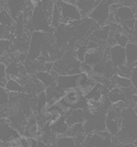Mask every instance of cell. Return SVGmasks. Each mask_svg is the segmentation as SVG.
Masks as SVG:
<instances>
[{"instance_id": "obj_15", "label": "cell", "mask_w": 137, "mask_h": 147, "mask_svg": "<svg viewBox=\"0 0 137 147\" xmlns=\"http://www.w3.org/2000/svg\"><path fill=\"white\" fill-rule=\"evenodd\" d=\"M50 124V129L52 133H54L55 135H66L67 129H68V124L65 120V115L59 117L57 120H55L54 122L48 123Z\"/></svg>"}, {"instance_id": "obj_14", "label": "cell", "mask_w": 137, "mask_h": 147, "mask_svg": "<svg viewBox=\"0 0 137 147\" xmlns=\"http://www.w3.org/2000/svg\"><path fill=\"white\" fill-rule=\"evenodd\" d=\"M125 59L126 64L130 67H135L137 61V45L135 42H128L125 45Z\"/></svg>"}, {"instance_id": "obj_25", "label": "cell", "mask_w": 137, "mask_h": 147, "mask_svg": "<svg viewBox=\"0 0 137 147\" xmlns=\"http://www.w3.org/2000/svg\"><path fill=\"white\" fill-rule=\"evenodd\" d=\"M82 134H85V129H83L82 123H77L74 125H70L67 129V133H66V135L71 136V137H76V136H79Z\"/></svg>"}, {"instance_id": "obj_29", "label": "cell", "mask_w": 137, "mask_h": 147, "mask_svg": "<svg viewBox=\"0 0 137 147\" xmlns=\"http://www.w3.org/2000/svg\"><path fill=\"white\" fill-rule=\"evenodd\" d=\"M87 52H88L87 46H79V47L77 49V51L75 52V57L79 61H83L85 56H86V54H87Z\"/></svg>"}, {"instance_id": "obj_36", "label": "cell", "mask_w": 137, "mask_h": 147, "mask_svg": "<svg viewBox=\"0 0 137 147\" xmlns=\"http://www.w3.org/2000/svg\"><path fill=\"white\" fill-rule=\"evenodd\" d=\"M36 147H48V145H46V144L43 143L42 141H38V146Z\"/></svg>"}, {"instance_id": "obj_6", "label": "cell", "mask_w": 137, "mask_h": 147, "mask_svg": "<svg viewBox=\"0 0 137 147\" xmlns=\"http://www.w3.org/2000/svg\"><path fill=\"white\" fill-rule=\"evenodd\" d=\"M60 10L62 14V24H69L74 21H79L81 20V13L78 10V8L75 3H69V2H64L57 0L55 1Z\"/></svg>"}, {"instance_id": "obj_23", "label": "cell", "mask_w": 137, "mask_h": 147, "mask_svg": "<svg viewBox=\"0 0 137 147\" xmlns=\"http://www.w3.org/2000/svg\"><path fill=\"white\" fill-rule=\"evenodd\" d=\"M59 24H62V14H60L58 5L56 2H54L53 9H52V16H50V26L57 28Z\"/></svg>"}, {"instance_id": "obj_26", "label": "cell", "mask_w": 137, "mask_h": 147, "mask_svg": "<svg viewBox=\"0 0 137 147\" xmlns=\"http://www.w3.org/2000/svg\"><path fill=\"white\" fill-rule=\"evenodd\" d=\"M110 26L107 25V26H102V28H100L99 30H97L94 32V35L95 36H98V38L100 40H104L106 41L109 36H110V33H111V31H110Z\"/></svg>"}, {"instance_id": "obj_28", "label": "cell", "mask_w": 137, "mask_h": 147, "mask_svg": "<svg viewBox=\"0 0 137 147\" xmlns=\"http://www.w3.org/2000/svg\"><path fill=\"white\" fill-rule=\"evenodd\" d=\"M9 102V91L5 87H0V107H7Z\"/></svg>"}, {"instance_id": "obj_34", "label": "cell", "mask_w": 137, "mask_h": 147, "mask_svg": "<svg viewBox=\"0 0 137 147\" xmlns=\"http://www.w3.org/2000/svg\"><path fill=\"white\" fill-rule=\"evenodd\" d=\"M8 47H9V42L8 41H0V54L3 53Z\"/></svg>"}, {"instance_id": "obj_13", "label": "cell", "mask_w": 137, "mask_h": 147, "mask_svg": "<svg viewBox=\"0 0 137 147\" xmlns=\"http://www.w3.org/2000/svg\"><path fill=\"white\" fill-rule=\"evenodd\" d=\"M87 113L88 112H86V110H82V109H73L65 114V120L68 126L77 123H83L86 121Z\"/></svg>"}, {"instance_id": "obj_8", "label": "cell", "mask_w": 137, "mask_h": 147, "mask_svg": "<svg viewBox=\"0 0 137 147\" xmlns=\"http://www.w3.org/2000/svg\"><path fill=\"white\" fill-rule=\"evenodd\" d=\"M122 127V115L118 110H109L105 114V129L114 136Z\"/></svg>"}, {"instance_id": "obj_7", "label": "cell", "mask_w": 137, "mask_h": 147, "mask_svg": "<svg viewBox=\"0 0 137 147\" xmlns=\"http://www.w3.org/2000/svg\"><path fill=\"white\" fill-rule=\"evenodd\" d=\"M112 16L118 22L124 25L127 22L136 19V7L121 6L114 3L112 6Z\"/></svg>"}, {"instance_id": "obj_11", "label": "cell", "mask_w": 137, "mask_h": 147, "mask_svg": "<svg viewBox=\"0 0 137 147\" xmlns=\"http://www.w3.org/2000/svg\"><path fill=\"white\" fill-rule=\"evenodd\" d=\"M76 82H77V74H70V75H58L55 80V86L58 91L62 93L69 89H75Z\"/></svg>"}, {"instance_id": "obj_33", "label": "cell", "mask_w": 137, "mask_h": 147, "mask_svg": "<svg viewBox=\"0 0 137 147\" xmlns=\"http://www.w3.org/2000/svg\"><path fill=\"white\" fill-rule=\"evenodd\" d=\"M0 78H7L6 74V64L0 61Z\"/></svg>"}, {"instance_id": "obj_16", "label": "cell", "mask_w": 137, "mask_h": 147, "mask_svg": "<svg viewBox=\"0 0 137 147\" xmlns=\"http://www.w3.org/2000/svg\"><path fill=\"white\" fill-rule=\"evenodd\" d=\"M102 59H104V51H101L98 47V49H88L83 61L89 64L90 66H93V65H95L97 63L101 61Z\"/></svg>"}, {"instance_id": "obj_17", "label": "cell", "mask_w": 137, "mask_h": 147, "mask_svg": "<svg viewBox=\"0 0 137 147\" xmlns=\"http://www.w3.org/2000/svg\"><path fill=\"white\" fill-rule=\"evenodd\" d=\"M75 5L77 6L78 10L80 11L81 17H87L95 7L97 2H95V0H76Z\"/></svg>"}, {"instance_id": "obj_38", "label": "cell", "mask_w": 137, "mask_h": 147, "mask_svg": "<svg viewBox=\"0 0 137 147\" xmlns=\"http://www.w3.org/2000/svg\"><path fill=\"white\" fill-rule=\"evenodd\" d=\"M1 147H19V146H13V145H6V146H1Z\"/></svg>"}, {"instance_id": "obj_12", "label": "cell", "mask_w": 137, "mask_h": 147, "mask_svg": "<svg viewBox=\"0 0 137 147\" xmlns=\"http://www.w3.org/2000/svg\"><path fill=\"white\" fill-rule=\"evenodd\" d=\"M45 32H38L36 31L33 35H32L31 44H30V55L35 58L40 55V53L42 52L45 42Z\"/></svg>"}, {"instance_id": "obj_18", "label": "cell", "mask_w": 137, "mask_h": 147, "mask_svg": "<svg viewBox=\"0 0 137 147\" xmlns=\"http://www.w3.org/2000/svg\"><path fill=\"white\" fill-rule=\"evenodd\" d=\"M34 77H35L45 88L52 86L53 84H55V80H56V77H55V76H53L50 73L45 71V70H40V71L34 73Z\"/></svg>"}, {"instance_id": "obj_22", "label": "cell", "mask_w": 137, "mask_h": 147, "mask_svg": "<svg viewBox=\"0 0 137 147\" xmlns=\"http://www.w3.org/2000/svg\"><path fill=\"white\" fill-rule=\"evenodd\" d=\"M55 147H76L75 138L68 135H59L54 143Z\"/></svg>"}, {"instance_id": "obj_19", "label": "cell", "mask_w": 137, "mask_h": 147, "mask_svg": "<svg viewBox=\"0 0 137 147\" xmlns=\"http://www.w3.org/2000/svg\"><path fill=\"white\" fill-rule=\"evenodd\" d=\"M23 66L22 65H20L18 63H10V64H8L6 65V74L7 76H10V77H7V78H20V76H21V73H24V70H23Z\"/></svg>"}, {"instance_id": "obj_10", "label": "cell", "mask_w": 137, "mask_h": 147, "mask_svg": "<svg viewBox=\"0 0 137 147\" xmlns=\"http://www.w3.org/2000/svg\"><path fill=\"white\" fill-rule=\"evenodd\" d=\"M109 61L115 68L122 67L126 64L125 49L120 45H113L109 49Z\"/></svg>"}, {"instance_id": "obj_24", "label": "cell", "mask_w": 137, "mask_h": 147, "mask_svg": "<svg viewBox=\"0 0 137 147\" xmlns=\"http://www.w3.org/2000/svg\"><path fill=\"white\" fill-rule=\"evenodd\" d=\"M113 84L114 86L120 88V89H124V88H128L132 87V81L128 77H124V76H120L116 75L114 76V79H113Z\"/></svg>"}, {"instance_id": "obj_5", "label": "cell", "mask_w": 137, "mask_h": 147, "mask_svg": "<svg viewBox=\"0 0 137 147\" xmlns=\"http://www.w3.org/2000/svg\"><path fill=\"white\" fill-rule=\"evenodd\" d=\"M112 135L106 129L100 132L89 133L83 140L86 147H111L112 146Z\"/></svg>"}, {"instance_id": "obj_27", "label": "cell", "mask_w": 137, "mask_h": 147, "mask_svg": "<svg viewBox=\"0 0 137 147\" xmlns=\"http://www.w3.org/2000/svg\"><path fill=\"white\" fill-rule=\"evenodd\" d=\"M113 37L115 40L116 45H120L122 47H125V45L130 42V38H128V36L125 33H115L113 35Z\"/></svg>"}, {"instance_id": "obj_30", "label": "cell", "mask_w": 137, "mask_h": 147, "mask_svg": "<svg viewBox=\"0 0 137 147\" xmlns=\"http://www.w3.org/2000/svg\"><path fill=\"white\" fill-rule=\"evenodd\" d=\"M91 71H92V66H90L89 64L85 63V61H80V63H79V73L90 75Z\"/></svg>"}, {"instance_id": "obj_3", "label": "cell", "mask_w": 137, "mask_h": 147, "mask_svg": "<svg viewBox=\"0 0 137 147\" xmlns=\"http://www.w3.org/2000/svg\"><path fill=\"white\" fill-rule=\"evenodd\" d=\"M114 3V0H101L89 13V18L97 24L104 25L112 17V6Z\"/></svg>"}, {"instance_id": "obj_9", "label": "cell", "mask_w": 137, "mask_h": 147, "mask_svg": "<svg viewBox=\"0 0 137 147\" xmlns=\"http://www.w3.org/2000/svg\"><path fill=\"white\" fill-rule=\"evenodd\" d=\"M20 133L9 123L7 119H0V141L6 145H9L10 142L20 136Z\"/></svg>"}, {"instance_id": "obj_35", "label": "cell", "mask_w": 137, "mask_h": 147, "mask_svg": "<svg viewBox=\"0 0 137 147\" xmlns=\"http://www.w3.org/2000/svg\"><path fill=\"white\" fill-rule=\"evenodd\" d=\"M7 117H8L7 107H0V119H7Z\"/></svg>"}, {"instance_id": "obj_32", "label": "cell", "mask_w": 137, "mask_h": 147, "mask_svg": "<svg viewBox=\"0 0 137 147\" xmlns=\"http://www.w3.org/2000/svg\"><path fill=\"white\" fill-rule=\"evenodd\" d=\"M130 77H131L130 79H131V81H132V86L136 89V86H137V68H136V66L133 67V70H132V74Z\"/></svg>"}, {"instance_id": "obj_2", "label": "cell", "mask_w": 137, "mask_h": 147, "mask_svg": "<svg viewBox=\"0 0 137 147\" xmlns=\"http://www.w3.org/2000/svg\"><path fill=\"white\" fill-rule=\"evenodd\" d=\"M59 101L62 102L68 110L73 109H82L87 110L90 107V102L85 98V96L78 89H69L62 93Z\"/></svg>"}, {"instance_id": "obj_1", "label": "cell", "mask_w": 137, "mask_h": 147, "mask_svg": "<svg viewBox=\"0 0 137 147\" xmlns=\"http://www.w3.org/2000/svg\"><path fill=\"white\" fill-rule=\"evenodd\" d=\"M54 2L52 0H41L34 8L31 17L33 29L38 32H47L50 28V16Z\"/></svg>"}, {"instance_id": "obj_31", "label": "cell", "mask_w": 137, "mask_h": 147, "mask_svg": "<svg viewBox=\"0 0 137 147\" xmlns=\"http://www.w3.org/2000/svg\"><path fill=\"white\" fill-rule=\"evenodd\" d=\"M116 5L128 7H136V0H114Z\"/></svg>"}, {"instance_id": "obj_21", "label": "cell", "mask_w": 137, "mask_h": 147, "mask_svg": "<svg viewBox=\"0 0 137 147\" xmlns=\"http://www.w3.org/2000/svg\"><path fill=\"white\" fill-rule=\"evenodd\" d=\"M5 88L9 92H24V87L20 84L19 80L14 78H7Z\"/></svg>"}, {"instance_id": "obj_4", "label": "cell", "mask_w": 137, "mask_h": 147, "mask_svg": "<svg viewBox=\"0 0 137 147\" xmlns=\"http://www.w3.org/2000/svg\"><path fill=\"white\" fill-rule=\"evenodd\" d=\"M82 124L85 129V134L103 131L105 129V113L101 111H97L93 113H87L86 121Z\"/></svg>"}, {"instance_id": "obj_37", "label": "cell", "mask_w": 137, "mask_h": 147, "mask_svg": "<svg viewBox=\"0 0 137 147\" xmlns=\"http://www.w3.org/2000/svg\"><path fill=\"white\" fill-rule=\"evenodd\" d=\"M57 1V0H56ZM59 1H64V2H69V3H76V0H59Z\"/></svg>"}, {"instance_id": "obj_39", "label": "cell", "mask_w": 137, "mask_h": 147, "mask_svg": "<svg viewBox=\"0 0 137 147\" xmlns=\"http://www.w3.org/2000/svg\"><path fill=\"white\" fill-rule=\"evenodd\" d=\"M1 10H3V7L1 6V3H0V11H1Z\"/></svg>"}, {"instance_id": "obj_20", "label": "cell", "mask_w": 137, "mask_h": 147, "mask_svg": "<svg viewBox=\"0 0 137 147\" xmlns=\"http://www.w3.org/2000/svg\"><path fill=\"white\" fill-rule=\"evenodd\" d=\"M107 100L111 103H118L125 100V96L123 89H120L118 87H114L113 89H111L107 92Z\"/></svg>"}]
</instances>
